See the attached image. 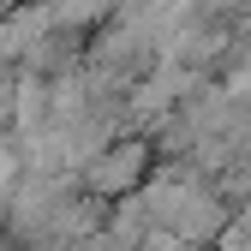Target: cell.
I'll use <instances>...</instances> for the list:
<instances>
[{
  "label": "cell",
  "instance_id": "6da1fadb",
  "mask_svg": "<svg viewBox=\"0 0 251 251\" xmlns=\"http://www.w3.org/2000/svg\"><path fill=\"white\" fill-rule=\"evenodd\" d=\"M150 168H155V150L144 138H108L102 150H90V162H84V198L126 203L150 179Z\"/></svg>",
  "mask_w": 251,
  "mask_h": 251
}]
</instances>
